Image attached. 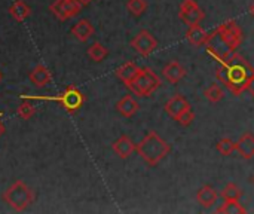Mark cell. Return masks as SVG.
Returning <instances> with one entry per match:
<instances>
[{"label": "cell", "mask_w": 254, "mask_h": 214, "mask_svg": "<svg viewBox=\"0 0 254 214\" xmlns=\"http://www.w3.org/2000/svg\"><path fill=\"white\" fill-rule=\"evenodd\" d=\"M253 73V66L243 55H240L238 52H234L228 58L220 61V64L216 70V77L234 95L238 97L244 91H247V85H249Z\"/></svg>", "instance_id": "cell-1"}, {"label": "cell", "mask_w": 254, "mask_h": 214, "mask_svg": "<svg viewBox=\"0 0 254 214\" xmlns=\"http://www.w3.org/2000/svg\"><path fill=\"white\" fill-rule=\"evenodd\" d=\"M244 34L235 19H228L222 22L213 33L208 34L205 42L207 52L216 58L219 63L234 54L243 43Z\"/></svg>", "instance_id": "cell-2"}, {"label": "cell", "mask_w": 254, "mask_h": 214, "mask_svg": "<svg viewBox=\"0 0 254 214\" xmlns=\"http://www.w3.org/2000/svg\"><path fill=\"white\" fill-rule=\"evenodd\" d=\"M135 150L147 165L155 167L170 153L171 147L156 131H149L135 146Z\"/></svg>", "instance_id": "cell-3"}, {"label": "cell", "mask_w": 254, "mask_h": 214, "mask_svg": "<svg viewBox=\"0 0 254 214\" xmlns=\"http://www.w3.org/2000/svg\"><path fill=\"white\" fill-rule=\"evenodd\" d=\"M34 192L22 182V180H16L4 194H3V200L6 204H9L15 212L21 213L25 209H28L33 203H34Z\"/></svg>", "instance_id": "cell-4"}, {"label": "cell", "mask_w": 254, "mask_h": 214, "mask_svg": "<svg viewBox=\"0 0 254 214\" xmlns=\"http://www.w3.org/2000/svg\"><path fill=\"white\" fill-rule=\"evenodd\" d=\"M161 85L162 82L159 76L150 67H144L140 69L135 79L127 88L138 97H150Z\"/></svg>", "instance_id": "cell-5"}, {"label": "cell", "mask_w": 254, "mask_h": 214, "mask_svg": "<svg viewBox=\"0 0 254 214\" xmlns=\"http://www.w3.org/2000/svg\"><path fill=\"white\" fill-rule=\"evenodd\" d=\"M55 101H58L67 113L73 115L76 113L85 103V95L79 91V88L76 85H68L58 97L52 98Z\"/></svg>", "instance_id": "cell-6"}, {"label": "cell", "mask_w": 254, "mask_h": 214, "mask_svg": "<svg viewBox=\"0 0 254 214\" xmlns=\"http://www.w3.org/2000/svg\"><path fill=\"white\" fill-rule=\"evenodd\" d=\"M179 18L190 27V25H198L205 18V13L195 0H183V3L180 4Z\"/></svg>", "instance_id": "cell-7"}, {"label": "cell", "mask_w": 254, "mask_h": 214, "mask_svg": "<svg viewBox=\"0 0 254 214\" xmlns=\"http://www.w3.org/2000/svg\"><path fill=\"white\" fill-rule=\"evenodd\" d=\"M131 46L141 55V57H149L158 46L156 39L152 36V33H149L147 30H141L132 40H131Z\"/></svg>", "instance_id": "cell-8"}, {"label": "cell", "mask_w": 254, "mask_h": 214, "mask_svg": "<svg viewBox=\"0 0 254 214\" xmlns=\"http://www.w3.org/2000/svg\"><path fill=\"white\" fill-rule=\"evenodd\" d=\"M189 109H190L189 101H188L183 95H180V94L171 97V98L167 101V104H165V112L168 113V116H171V118L176 119V121H177L186 110H189Z\"/></svg>", "instance_id": "cell-9"}, {"label": "cell", "mask_w": 254, "mask_h": 214, "mask_svg": "<svg viewBox=\"0 0 254 214\" xmlns=\"http://www.w3.org/2000/svg\"><path fill=\"white\" fill-rule=\"evenodd\" d=\"M135 146H137V144H134V142H132L128 136H121V137L112 144V149H113V152H115L121 159H127V158H129V156L134 153Z\"/></svg>", "instance_id": "cell-10"}, {"label": "cell", "mask_w": 254, "mask_h": 214, "mask_svg": "<svg viewBox=\"0 0 254 214\" xmlns=\"http://www.w3.org/2000/svg\"><path fill=\"white\" fill-rule=\"evenodd\" d=\"M162 74L170 83H177L186 76V70L183 69V66L179 61H170L168 64L164 66Z\"/></svg>", "instance_id": "cell-11"}, {"label": "cell", "mask_w": 254, "mask_h": 214, "mask_svg": "<svg viewBox=\"0 0 254 214\" xmlns=\"http://www.w3.org/2000/svg\"><path fill=\"white\" fill-rule=\"evenodd\" d=\"M235 150L244 158L252 159L254 158V136L252 133H246L240 137V140L235 143Z\"/></svg>", "instance_id": "cell-12"}, {"label": "cell", "mask_w": 254, "mask_h": 214, "mask_svg": "<svg viewBox=\"0 0 254 214\" xmlns=\"http://www.w3.org/2000/svg\"><path fill=\"white\" fill-rule=\"evenodd\" d=\"M28 77H30L31 83L36 85L37 88H42V86H45V85H48V83L52 82V74H51V71L43 64H37L30 71Z\"/></svg>", "instance_id": "cell-13"}, {"label": "cell", "mask_w": 254, "mask_h": 214, "mask_svg": "<svg viewBox=\"0 0 254 214\" xmlns=\"http://www.w3.org/2000/svg\"><path fill=\"white\" fill-rule=\"evenodd\" d=\"M95 33L94 25L88 21V19H80L77 21L73 28H71V34L79 40V42H86L92 34Z\"/></svg>", "instance_id": "cell-14"}, {"label": "cell", "mask_w": 254, "mask_h": 214, "mask_svg": "<svg viewBox=\"0 0 254 214\" xmlns=\"http://www.w3.org/2000/svg\"><path fill=\"white\" fill-rule=\"evenodd\" d=\"M138 103H137V100L132 97V95H125V97H122L119 101H118V104H116V109H118V112L122 115V116H125V118H132L137 112H138Z\"/></svg>", "instance_id": "cell-15"}, {"label": "cell", "mask_w": 254, "mask_h": 214, "mask_svg": "<svg viewBox=\"0 0 254 214\" xmlns=\"http://www.w3.org/2000/svg\"><path fill=\"white\" fill-rule=\"evenodd\" d=\"M138 71H140V67H138L135 63L128 61V63H125L124 66H121V67L116 70V76H118L119 80H122V82L128 86V85L135 79V76L138 74Z\"/></svg>", "instance_id": "cell-16"}, {"label": "cell", "mask_w": 254, "mask_h": 214, "mask_svg": "<svg viewBox=\"0 0 254 214\" xmlns=\"http://www.w3.org/2000/svg\"><path fill=\"white\" fill-rule=\"evenodd\" d=\"M186 39L193 46H202V45H205V42L208 39V33L199 24L198 25H190L189 30L186 31Z\"/></svg>", "instance_id": "cell-17"}, {"label": "cell", "mask_w": 254, "mask_h": 214, "mask_svg": "<svg viewBox=\"0 0 254 214\" xmlns=\"http://www.w3.org/2000/svg\"><path fill=\"white\" fill-rule=\"evenodd\" d=\"M217 198H219V194H217V191H216L214 188H211V186H204V188H201V189L198 191V194H196V201H198L202 207H205V209H208V207H211L213 204H216Z\"/></svg>", "instance_id": "cell-18"}, {"label": "cell", "mask_w": 254, "mask_h": 214, "mask_svg": "<svg viewBox=\"0 0 254 214\" xmlns=\"http://www.w3.org/2000/svg\"><path fill=\"white\" fill-rule=\"evenodd\" d=\"M9 13H10V16H12L15 21L22 22L24 19H27V18L30 16L31 9H30V6H28L25 1H22V0H16V1L9 7Z\"/></svg>", "instance_id": "cell-19"}, {"label": "cell", "mask_w": 254, "mask_h": 214, "mask_svg": "<svg viewBox=\"0 0 254 214\" xmlns=\"http://www.w3.org/2000/svg\"><path fill=\"white\" fill-rule=\"evenodd\" d=\"M217 214H244L247 213V210L243 207V204H240V201H225L217 210Z\"/></svg>", "instance_id": "cell-20"}, {"label": "cell", "mask_w": 254, "mask_h": 214, "mask_svg": "<svg viewBox=\"0 0 254 214\" xmlns=\"http://www.w3.org/2000/svg\"><path fill=\"white\" fill-rule=\"evenodd\" d=\"M107 54H109L107 48L103 46L100 42H95L94 45H91V46L88 48V57H89L92 61H95V63L103 61V60L107 57Z\"/></svg>", "instance_id": "cell-21"}, {"label": "cell", "mask_w": 254, "mask_h": 214, "mask_svg": "<svg viewBox=\"0 0 254 214\" xmlns=\"http://www.w3.org/2000/svg\"><path fill=\"white\" fill-rule=\"evenodd\" d=\"M222 197L225 198V201H240L243 197V192L235 183H228L222 191Z\"/></svg>", "instance_id": "cell-22"}, {"label": "cell", "mask_w": 254, "mask_h": 214, "mask_svg": "<svg viewBox=\"0 0 254 214\" xmlns=\"http://www.w3.org/2000/svg\"><path fill=\"white\" fill-rule=\"evenodd\" d=\"M204 95H205V98H207L210 103L216 104V103H219V101H222V100H223V97H225V91L222 89V86H220V85H211V86H208V88L205 89Z\"/></svg>", "instance_id": "cell-23"}, {"label": "cell", "mask_w": 254, "mask_h": 214, "mask_svg": "<svg viewBox=\"0 0 254 214\" xmlns=\"http://www.w3.org/2000/svg\"><path fill=\"white\" fill-rule=\"evenodd\" d=\"M127 9L134 15V16H140L146 12L147 9V1L146 0H128L127 1Z\"/></svg>", "instance_id": "cell-24"}, {"label": "cell", "mask_w": 254, "mask_h": 214, "mask_svg": "<svg viewBox=\"0 0 254 214\" xmlns=\"http://www.w3.org/2000/svg\"><path fill=\"white\" fill-rule=\"evenodd\" d=\"M16 115H18L21 119L28 121L30 118H33V116L36 115V109H34V106H33L30 101H25V103H22V104L16 109Z\"/></svg>", "instance_id": "cell-25"}, {"label": "cell", "mask_w": 254, "mask_h": 214, "mask_svg": "<svg viewBox=\"0 0 254 214\" xmlns=\"http://www.w3.org/2000/svg\"><path fill=\"white\" fill-rule=\"evenodd\" d=\"M216 147H217L219 153H222L223 156H229L232 152H235V143H234L231 139H228V137L219 140Z\"/></svg>", "instance_id": "cell-26"}, {"label": "cell", "mask_w": 254, "mask_h": 214, "mask_svg": "<svg viewBox=\"0 0 254 214\" xmlns=\"http://www.w3.org/2000/svg\"><path fill=\"white\" fill-rule=\"evenodd\" d=\"M49 9H51V12L54 13V16H55L58 21H65V19H68V16H67V13H65V10H64V6H63V0H54V1L51 3Z\"/></svg>", "instance_id": "cell-27"}, {"label": "cell", "mask_w": 254, "mask_h": 214, "mask_svg": "<svg viewBox=\"0 0 254 214\" xmlns=\"http://www.w3.org/2000/svg\"><path fill=\"white\" fill-rule=\"evenodd\" d=\"M63 6L68 18L76 16L82 9V4L79 3V0H63Z\"/></svg>", "instance_id": "cell-28"}, {"label": "cell", "mask_w": 254, "mask_h": 214, "mask_svg": "<svg viewBox=\"0 0 254 214\" xmlns=\"http://www.w3.org/2000/svg\"><path fill=\"white\" fill-rule=\"evenodd\" d=\"M193 119H195V115H193L192 109H189V110H186V112L177 119V122H179L180 125H183V127H189V125L192 124Z\"/></svg>", "instance_id": "cell-29"}, {"label": "cell", "mask_w": 254, "mask_h": 214, "mask_svg": "<svg viewBox=\"0 0 254 214\" xmlns=\"http://www.w3.org/2000/svg\"><path fill=\"white\" fill-rule=\"evenodd\" d=\"M247 91L252 94V97L254 98V73H253V76L250 77V82H249V85H247Z\"/></svg>", "instance_id": "cell-30"}, {"label": "cell", "mask_w": 254, "mask_h": 214, "mask_svg": "<svg viewBox=\"0 0 254 214\" xmlns=\"http://www.w3.org/2000/svg\"><path fill=\"white\" fill-rule=\"evenodd\" d=\"M3 133H4V125L1 122V115H0V137L3 136Z\"/></svg>", "instance_id": "cell-31"}, {"label": "cell", "mask_w": 254, "mask_h": 214, "mask_svg": "<svg viewBox=\"0 0 254 214\" xmlns=\"http://www.w3.org/2000/svg\"><path fill=\"white\" fill-rule=\"evenodd\" d=\"M92 0H79V3L82 4V6H86V4H89Z\"/></svg>", "instance_id": "cell-32"}, {"label": "cell", "mask_w": 254, "mask_h": 214, "mask_svg": "<svg viewBox=\"0 0 254 214\" xmlns=\"http://www.w3.org/2000/svg\"><path fill=\"white\" fill-rule=\"evenodd\" d=\"M250 13H252V16L254 18V1L250 4Z\"/></svg>", "instance_id": "cell-33"}, {"label": "cell", "mask_w": 254, "mask_h": 214, "mask_svg": "<svg viewBox=\"0 0 254 214\" xmlns=\"http://www.w3.org/2000/svg\"><path fill=\"white\" fill-rule=\"evenodd\" d=\"M0 80H1V73H0Z\"/></svg>", "instance_id": "cell-34"}, {"label": "cell", "mask_w": 254, "mask_h": 214, "mask_svg": "<svg viewBox=\"0 0 254 214\" xmlns=\"http://www.w3.org/2000/svg\"><path fill=\"white\" fill-rule=\"evenodd\" d=\"M253 183H254V177H253Z\"/></svg>", "instance_id": "cell-35"}]
</instances>
